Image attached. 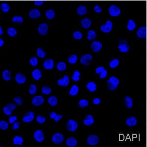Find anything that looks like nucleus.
<instances>
[{
  "label": "nucleus",
  "mask_w": 147,
  "mask_h": 147,
  "mask_svg": "<svg viewBox=\"0 0 147 147\" xmlns=\"http://www.w3.org/2000/svg\"><path fill=\"white\" fill-rule=\"evenodd\" d=\"M120 84V81L115 77H111L107 81V87L110 90H116Z\"/></svg>",
  "instance_id": "f257e3e1"
},
{
  "label": "nucleus",
  "mask_w": 147,
  "mask_h": 147,
  "mask_svg": "<svg viewBox=\"0 0 147 147\" xmlns=\"http://www.w3.org/2000/svg\"><path fill=\"white\" fill-rule=\"evenodd\" d=\"M109 12L111 17H116L119 16L121 13V10L118 6L112 5L109 7Z\"/></svg>",
  "instance_id": "f03ea898"
},
{
  "label": "nucleus",
  "mask_w": 147,
  "mask_h": 147,
  "mask_svg": "<svg viewBox=\"0 0 147 147\" xmlns=\"http://www.w3.org/2000/svg\"><path fill=\"white\" fill-rule=\"evenodd\" d=\"M113 28V23L110 20H107L105 22V24H103L101 25L100 27V30L102 32L107 34L111 32Z\"/></svg>",
  "instance_id": "7ed1b4c3"
},
{
  "label": "nucleus",
  "mask_w": 147,
  "mask_h": 147,
  "mask_svg": "<svg viewBox=\"0 0 147 147\" xmlns=\"http://www.w3.org/2000/svg\"><path fill=\"white\" fill-rule=\"evenodd\" d=\"M118 48L121 53H127L129 52V46L128 43L126 40L125 39H122L119 41V45Z\"/></svg>",
  "instance_id": "20e7f679"
},
{
  "label": "nucleus",
  "mask_w": 147,
  "mask_h": 147,
  "mask_svg": "<svg viewBox=\"0 0 147 147\" xmlns=\"http://www.w3.org/2000/svg\"><path fill=\"white\" fill-rule=\"evenodd\" d=\"M49 26L46 23L40 24L38 26L37 30L40 35L44 36L47 34L48 32Z\"/></svg>",
  "instance_id": "39448f33"
},
{
  "label": "nucleus",
  "mask_w": 147,
  "mask_h": 147,
  "mask_svg": "<svg viewBox=\"0 0 147 147\" xmlns=\"http://www.w3.org/2000/svg\"><path fill=\"white\" fill-rule=\"evenodd\" d=\"M147 28L146 26H142L138 29L136 34L139 38H145L147 36Z\"/></svg>",
  "instance_id": "423d86ee"
},
{
  "label": "nucleus",
  "mask_w": 147,
  "mask_h": 147,
  "mask_svg": "<svg viewBox=\"0 0 147 147\" xmlns=\"http://www.w3.org/2000/svg\"><path fill=\"white\" fill-rule=\"evenodd\" d=\"M78 127V125L77 122L74 120L71 119L67 122L66 127H67V129L70 131H74L77 130Z\"/></svg>",
  "instance_id": "0eeeda50"
},
{
  "label": "nucleus",
  "mask_w": 147,
  "mask_h": 147,
  "mask_svg": "<svg viewBox=\"0 0 147 147\" xmlns=\"http://www.w3.org/2000/svg\"><path fill=\"white\" fill-rule=\"evenodd\" d=\"M92 56L90 54H85L82 55L80 59V61L82 64L88 65L90 64L92 60Z\"/></svg>",
  "instance_id": "6e6552de"
},
{
  "label": "nucleus",
  "mask_w": 147,
  "mask_h": 147,
  "mask_svg": "<svg viewBox=\"0 0 147 147\" xmlns=\"http://www.w3.org/2000/svg\"><path fill=\"white\" fill-rule=\"evenodd\" d=\"M102 47V43L98 41H95L91 44V49L95 53L100 52Z\"/></svg>",
  "instance_id": "1a4fd4ad"
},
{
  "label": "nucleus",
  "mask_w": 147,
  "mask_h": 147,
  "mask_svg": "<svg viewBox=\"0 0 147 147\" xmlns=\"http://www.w3.org/2000/svg\"><path fill=\"white\" fill-rule=\"evenodd\" d=\"M64 140L63 136L60 133L54 134L52 136V141L56 144H61Z\"/></svg>",
  "instance_id": "9d476101"
},
{
  "label": "nucleus",
  "mask_w": 147,
  "mask_h": 147,
  "mask_svg": "<svg viewBox=\"0 0 147 147\" xmlns=\"http://www.w3.org/2000/svg\"><path fill=\"white\" fill-rule=\"evenodd\" d=\"M99 141V137H98L97 136L91 135V136H89L87 138V143L90 145H96L98 144Z\"/></svg>",
  "instance_id": "9b49d317"
},
{
  "label": "nucleus",
  "mask_w": 147,
  "mask_h": 147,
  "mask_svg": "<svg viewBox=\"0 0 147 147\" xmlns=\"http://www.w3.org/2000/svg\"><path fill=\"white\" fill-rule=\"evenodd\" d=\"M28 16L30 18H39L41 16V12L40 10L37 9H32L28 12Z\"/></svg>",
  "instance_id": "f8f14e48"
},
{
  "label": "nucleus",
  "mask_w": 147,
  "mask_h": 147,
  "mask_svg": "<svg viewBox=\"0 0 147 147\" xmlns=\"http://www.w3.org/2000/svg\"><path fill=\"white\" fill-rule=\"evenodd\" d=\"M34 138L37 142H41L44 139V134L42 130H37L34 134Z\"/></svg>",
  "instance_id": "ddd939ff"
},
{
  "label": "nucleus",
  "mask_w": 147,
  "mask_h": 147,
  "mask_svg": "<svg viewBox=\"0 0 147 147\" xmlns=\"http://www.w3.org/2000/svg\"><path fill=\"white\" fill-rule=\"evenodd\" d=\"M80 25L84 29H88L91 26L92 21L88 18H84L80 21Z\"/></svg>",
  "instance_id": "4468645a"
},
{
  "label": "nucleus",
  "mask_w": 147,
  "mask_h": 147,
  "mask_svg": "<svg viewBox=\"0 0 147 147\" xmlns=\"http://www.w3.org/2000/svg\"><path fill=\"white\" fill-rule=\"evenodd\" d=\"M44 102V99L43 97L41 96H37L34 97L32 100V103L35 106H39L41 105L42 104H43Z\"/></svg>",
  "instance_id": "2eb2a0df"
},
{
  "label": "nucleus",
  "mask_w": 147,
  "mask_h": 147,
  "mask_svg": "<svg viewBox=\"0 0 147 147\" xmlns=\"http://www.w3.org/2000/svg\"><path fill=\"white\" fill-rule=\"evenodd\" d=\"M34 112L30 111L26 113L23 118V122L25 123H30L34 120Z\"/></svg>",
  "instance_id": "dca6fc26"
},
{
  "label": "nucleus",
  "mask_w": 147,
  "mask_h": 147,
  "mask_svg": "<svg viewBox=\"0 0 147 147\" xmlns=\"http://www.w3.org/2000/svg\"><path fill=\"white\" fill-rule=\"evenodd\" d=\"M76 12L78 15L80 16L85 15L87 13V7L84 5H79L77 9Z\"/></svg>",
  "instance_id": "f3484780"
},
{
  "label": "nucleus",
  "mask_w": 147,
  "mask_h": 147,
  "mask_svg": "<svg viewBox=\"0 0 147 147\" xmlns=\"http://www.w3.org/2000/svg\"><path fill=\"white\" fill-rule=\"evenodd\" d=\"M43 66L46 69H52L54 68V61L51 59H48L44 62Z\"/></svg>",
  "instance_id": "a211bd4d"
},
{
  "label": "nucleus",
  "mask_w": 147,
  "mask_h": 147,
  "mask_svg": "<svg viewBox=\"0 0 147 147\" xmlns=\"http://www.w3.org/2000/svg\"><path fill=\"white\" fill-rule=\"evenodd\" d=\"M15 80L17 83L19 84H23L26 81L25 76L22 73H18L15 76Z\"/></svg>",
  "instance_id": "6ab92c4d"
},
{
  "label": "nucleus",
  "mask_w": 147,
  "mask_h": 147,
  "mask_svg": "<svg viewBox=\"0 0 147 147\" xmlns=\"http://www.w3.org/2000/svg\"><path fill=\"white\" fill-rule=\"evenodd\" d=\"M69 83V78L67 76H64L63 79H60L57 81V84L60 86H67Z\"/></svg>",
  "instance_id": "aec40b11"
},
{
  "label": "nucleus",
  "mask_w": 147,
  "mask_h": 147,
  "mask_svg": "<svg viewBox=\"0 0 147 147\" xmlns=\"http://www.w3.org/2000/svg\"><path fill=\"white\" fill-rule=\"evenodd\" d=\"M137 122V119L136 117L131 116L127 119L125 123L129 127H134V126H136V125Z\"/></svg>",
  "instance_id": "412c9836"
},
{
  "label": "nucleus",
  "mask_w": 147,
  "mask_h": 147,
  "mask_svg": "<svg viewBox=\"0 0 147 147\" xmlns=\"http://www.w3.org/2000/svg\"><path fill=\"white\" fill-rule=\"evenodd\" d=\"M136 28V24L134 21L132 19H129L127 22V28L129 31H133Z\"/></svg>",
  "instance_id": "4be33fe9"
},
{
  "label": "nucleus",
  "mask_w": 147,
  "mask_h": 147,
  "mask_svg": "<svg viewBox=\"0 0 147 147\" xmlns=\"http://www.w3.org/2000/svg\"><path fill=\"white\" fill-rule=\"evenodd\" d=\"M66 144L69 147H75L77 145V139L74 137H69L66 140Z\"/></svg>",
  "instance_id": "5701e85b"
},
{
  "label": "nucleus",
  "mask_w": 147,
  "mask_h": 147,
  "mask_svg": "<svg viewBox=\"0 0 147 147\" xmlns=\"http://www.w3.org/2000/svg\"><path fill=\"white\" fill-rule=\"evenodd\" d=\"M94 122L93 117L91 115H88L85 117V119L84 121V124L85 125H90L93 124Z\"/></svg>",
  "instance_id": "b1692460"
},
{
  "label": "nucleus",
  "mask_w": 147,
  "mask_h": 147,
  "mask_svg": "<svg viewBox=\"0 0 147 147\" xmlns=\"http://www.w3.org/2000/svg\"><path fill=\"white\" fill-rule=\"evenodd\" d=\"M55 12L53 9H49L46 10L45 12V16L46 18L49 20H52L55 17Z\"/></svg>",
  "instance_id": "393cba45"
},
{
  "label": "nucleus",
  "mask_w": 147,
  "mask_h": 147,
  "mask_svg": "<svg viewBox=\"0 0 147 147\" xmlns=\"http://www.w3.org/2000/svg\"><path fill=\"white\" fill-rule=\"evenodd\" d=\"M97 37V34L95 31L93 30H89L87 32V38L89 40H93Z\"/></svg>",
  "instance_id": "a878e982"
},
{
  "label": "nucleus",
  "mask_w": 147,
  "mask_h": 147,
  "mask_svg": "<svg viewBox=\"0 0 147 147\" xmlns=\"http://www.w3.org/2000/svg\"><path fill=\"white\" fill-rule=\"evenodd\" d=\"M32 76L35 80H39L42 77V74L39 69H35L32 73Z\"/></svg>",
  "instance_id": "bb28decb"
},
{
  "label": "nucleus",
  "mask_w": 147,
  "mask_h": 147,
  "mask_svg": "<svg viewBox=\"0 0 147 147\" xmlns=\"http://www.w3.org/2000/svg\"><path fill=\"white\" fill-rule=\"evenodd\" d=\"M125 104L127 107L129 109H131L133 106V100L129 96H127L125 99Z\"/></svg>",
  "instance_id": "cd10ccee"
},
{
  "label": "nucleus",
  "mask_w": 147,
  "mask_h": 147,
  "mask_svg": "<svg viewBox=\"0 0 147 147\" xmlns=\"http://www.w3.org/2000/svg\"><path fill=\"white\" fill-rule=\"evenodd\" d=\"M1 9L4 13H7L10 10V6L7 3H3L1 5Z\"/></svg>",
  "instance_id": "c85d7f7f"
},
{
  "label": "nucleus",
  "mask_w": 147,
  "mask_h": 147,
  "mask_svg": "<svg viewBox=\"0 0 147 147\" xmlns=\"http://www.w3.org/2000/svg\"><path fill=\"white\" fill-rule=\"evenodd\" d=\"M3 78L4 80L9 81L11 80V73L9 70H5L3 72Z\"/></svg>",
  "instance_id": "c756f323"
},
{
  "label": "nucleus",
  "mask_w": 147,
  "mask_h": 147,
  "mask_svg": "<svg viewBox=\"0 0 147 147\" xmlns=\"http://www.w3.org/2000/svg\"><path fill=\"white\" fill-rule=\"evenodd\" d=\"M86 87L90 92H94L97 89V85L94 82H89L87 84Z\"/></svg>",
  "instance_id": "7c9ffc66"
},
{
  "label": "nucleus",
  "mask_w": 147,
  "mask_h": 147,
  "mask_svg": "<svg viewBox=\"0 0 147 147\" xmlns=\"http://www.w3.org/2000/svg\"><path fill=\"white\" fill-rule=\"evenodd\" d=\"M7 33L10 37H14L17 34V30L14 27H10L7 30Z\"/></svg>",
  "instance_id": "2f4dec72"
},
{
  "label": "nucleus",
  "mask_w": 147,
  "mask_h": 147,
  "mask_svg": "<svg viewBox=\"0 0 147 147\" xmlns=\"http://www.w3.org/2000/svg\"><path fill=\"white\" fill-rule=\"evenodd\" d=\"M11 21L15 23L22 24L24 22L23 17L21 16H15L12 17Z\"/></svg>",
  "instance_id": "473e14b6"
},
{
  "label": "nucleus",
  "mask_w": 147,
  "mask_h": 147,
  "mask_svg": "<svg viewBox=\"0 0 147 147\" xmlns=\"http://www.w3.org/2000/svg\"><path fill=\"white\" fill-rule=\"evenodd\" d=\"M73 36L74 38L76 40H79L82 39L83 35H82V32L79 30H76L74 32L73 34Z\"/></svg>",
  "instance_id": "72a5a7b5"
},
{
  "label": "nucleus",
  "mask_w": 147,
  "mask_h": 147,
  "mask_svg": "<svg viewBox=\"0 0 147 147\" xmlns=\"http://www.w3.org/2000/svg\"><path fill=\"white\" fill-rule=\"evenodd\" d=\"M48 102L49 104H50L51 106L54 107L57 105V99L55 96H51L49 98Z\"/></svg>",
  "instance_id": "f704fd0d"
},
{
  "label": "nucleus",
  "mask_w": 147,
  "mask_h": 147,
  "mask_svg": "<svg viewBox=\"0 0 147 147\" xmlns=\"http://www.w3.org/2000/svg\"><path fill=\"white\" fill-rule=\"evenodd\" d=\"M23 142V138L19 136H15L13 138V144L21 146Z\"/></svg>",
  "instance_id": "c9c22d12"
},
{
  "label": "nucleus",
  "mask_w": 147,
  "mask_h": 147,
  "mask_svg": "<svg viewBox=\"0 0 147 147\" xmlns=\"http://www.w3.org/2000/svg\"><path fill=\"white\" fill-rule=\"evenodd\" d=\"M50 116L51 119H55V122H58L60 119L62 118L63 116L61 115H57V114L55 113V112H51L50 114Z\"/></svg>",
  "instance_id": "e433bc0d"
},
{
  "label": "nucleus",
  "mask_w": 147,
  "mask_h": 147,
  "mask_svg": "<svg viewBox=\"0 0 147 147\" xmlns=\"http://www.w3.org/2000/svg\"><path fill=\"white\" fill-rule=\"evenodd\" d=\"M119 60L117 59H113L109 62V66L111 68H115L119 65Z\"/></svg>",
  "instance_id": "4c0bfd02"
},
{
  "label": "nucleus",
  "mask_w": 147,
  "mask_h": 147,
  "mask_svg": "<svg viewBox=\"0 0 147 147\" xmlns=\"http://www.w3.org/2000/svg\"><path fill=\"white\" fill-rule=\"evenodd\" d=\"M79 87L77 85H74L72 86L70 91V94L71 96H75L78 93Z\"/></svg>",
  "instance_id": "58836bf2"
},
{
  "label": "nucleus",
  "mask_w": 147,
  "mask_h": 147,
  "mask_svg": "<svg viewBox=\"0 0 147 147\" xmlns=\"http://www.w3.org/2000/svg\"><path fill=\"white\" fill-rule=\"evenodd\" d=\"M36 53L37 55L39 57L43 58V57H45L46 53L43 50V49L41 48H39L37 49L36 51Z\"/></svg>",
  "instance_id": "ea45409f"
},
{
  "label": "nucleus",
  "mask_w": 147,
  "mask_h": 147,
  "mask_svg": "<svg viewBox=\"0 0 147 147\" xmlns=\"http://www.w3.org/2000/svg\"><path fill=\"white\" fill-rule=\"evenodd\" d=\"M57 68L60 71L65 70L66 68V64L65 62H59L57 65Z\"/></svg>",
  "instance_id": "a19ab883"
},
{
  "label": "nucleus",
  "mask_w": 147,
  "mask_h": 147,
  "mask_svg": "<svg viewBox=\"0 0 147 147\" xmlns=\"http://www.w3.org/2000/svg\"><path fill=\"white\" fill-rule=\"evenodd\" d=\"M78 60V57L76 55H72L69 57L68 62L71 64H75Z\"/></svg>",
  "instance_id": "79ce46f5"
},
{
  "label": "nucleus",
  "mask_w": 147,
  "mask_h": 147,
  "mask_svg": "<svg viewBox=\"0 0 147 147\" xmlns=\"http://www.w3.org/2000/svg\"><path fill=\"white\" fill-rule=\"evenodd\" d=\"M8 123L5 121H1L0 122V128L2 130H6L8 128Z\"/></svg>",
  "instance_id": "37998d69"
},
{
  "label": "nucleus",
  "mask_w": 147,
  "mask_h": 147,
  "mask_svg": "<svg viewBox=\"0 0 147 147\" xmlns=\"http://www.w3.org/2000/svg\"><path fill=\"white\" fill-rule=\"evenodd\" d=\"M79 105H80V107H87L88 105V102L86 100H85V99H82V100H80V102H79Z\"/></svg>",
  "instance_id": "c03bdc74"
},
{
  "label": "nucleus",
  "mask_w": 147,
  "mask_h": 147,
  "mask_svg": "<svg viewBox=\"0 0 147 147\" xmlns=\"http://www.w3.org/2000/svg\"><path fill=\"white\" fill-rule=\"evenodd\" d=\"M36 86L35 84H32L29 89V93L30 95H34L36 92Z\"/></svg>",
  "instance_id": "a18cd8bd"
},
{
  "label": "nucleus",
  "mask_w": 147,
  "mask_h": 147,
  "mask_svg": "<svg viewBox=\"0 0 147 147\" xmlns=\"http://www.w3.org/2000/svg\"><path fill=\"white\" fill-rule=\"evenodd\" d=\"M41 91H42V93L44 94L49 95L51 93L52 90L50 87H47V86H43L42 88Z\"/></svg>",
  "instance_id": "49530a36"
},
{
  "label": "nucleus",
  "mask_w": 147,
  "mask_h": 147,
  "mask_svg": "<svg viewBox=\"0 0 147 147\" xmlns=\"http://www.w3.org/2000/svg\"><path fill=\"white\" fill-rule=\"evenodd\" d=\"M80 73L78 71H76L74 72L73 76L72 77V79L75 82L79 81L80 80Z\"/></svg>",
  "instance_id": "de8ad7c7"
},
{
  "label": "nucleus",
  "mask_w": 147,
  "mask_h": 147,
  "mask_svg": "<svg viewBox=\"0 0 147 147\" xmlns=\"http://www.w3.org/2000/svg\"><path fill=\"white\" fill-rule=\"evenodd\" d=\"M30 63L32 66H36L38 64V59L36 57H33L30 59Z\"/></svg>",
  "instance_id": "09e8293b"
},
{
  "label": "nucleus",
  "mask_w": 147,
  "mask_h": 147,
  "mask_svg": "<svg viewBox=\"0 0 147 147\" xmlns=\"http://www.w3.org/2000/svg\"><path fill=\"white\" fill-rule=\"evenodd\" d=\"M3 111L5 114L7 115H11L12 112V111L7 106L3 107Z\"/></svg>",
  "instance_id": "8fccbe9b"
},
{
  "label": "nucleus",
  "mask_w": 147,
  "mask_h": 147,
  "mask_svg": "<svg viewBox=\"0 0 147 147\" xmlns=\"http://www.w3.org/2000/svg\"><path fill=\"white\" fill-rule=\"evenodd\" d=\"M36 120L39 123L43 124L44 122H45L46 118L43 117V116H42L39 115L37 116Z\"/></svg>",
  "instance_id": "3c124183"
},
{
  "label": "nucleus",
  "mask_w": 147,
  "mask_h": 147,
  "mask_svg": "<svg viewBox=\"0 0 147 147\" xmlns=\"http://www.w3.org/2000/svg\"><path fill=\"white\" fill-rule=\"evenodd\" d=\"M102 9L100 5H95L94 7V11L97 13H100L102 12Z\"/></svg>",
  "instance_id": "603ef678"
},
{
  "label": "nucleus",
  "mask_w": 147,
  "mask_h": 147,
  "mask_svg": "<svg viewBox=\"0 0 147 147\" xmlns=\"http://www.w3.org/2000/svg\"><path fill=\"white\" fill-rule=\"evenodd\" d=\"M13 100H14V101L16 102V103L19 105H21L22 103H23L22 99L20 97H15L13 99Z\"/></svg>",
  "instance_id": "864d4df0"
},
{
  "label": "nucleus",
  "mask_w": 147,
  "mask_h": 147,
  "mask_svg": "<svg viewBox=\"0 0 147 147\" xmlns=\"http://www.w3.org/2000/svg\"><path fill=\"white\" fill-rule=\"evenodd\" d=\"M44 3V1H42V0H36L34 2V5L37 7H40L43 5Z\"/></svg>",
  "instance_id": "5fc2aeb1"
},
{
  "label": "nucleus",
  "mask_w": 147,
  "mask_h": 147,
  "mask_svg": "<svg viewBox=\"0 0 147 147\" xmlns=\"http://www.w3.org/2000/svg\"><path fill=\"white\" fill-rule=\"evenodd\" d=\"M107 71L106 70H104L102 71L100 73V79H105V78L107 77Z\"/></svg>",
  "instance_id": "6e6d98bb"
},
{
  "label": "nucleus",
  "mask_w": 147,
  "mask_h": 147,
  "mask_svg": "<svg viewBox=\"0 0 147 147\" xmlns=\"http://www.w3.org/2000/svg\"><path fill=\"white\" fill-rule=\"evenodd\" d=\"M16 120H17V117L15 116L10 117L9 119V122L10 124H13Z\"/></svg>",
  "instance_id": "4d7b16f0"
},
{
  "label": "nucleus",
  "mask_w": 147,
  "mask_h": 147,
  "mask_svg": "<svg viewBox=\"0 0 147 147\" xmlns=\"http://www.w3.org/2000/svg\"><path fill=\"white\" fill-rule=\"evenodd\" d=\"M104 70H105V68L104 67L100 66L96 69V73L97 74H100Z\"/></svg>",
  "instance_id": "13d9d810"
},
{
  "label": "nucleus",
  "mask_w": 147,
  "mask_h": 147,
  "mask_svg": "<svg viewBox=\"0 0 147 147\" xmlns=\"http://www.w3.org/2000/svg\"><path fill=\"white\" fill-rule=\"evenodd\" d=\"M9 109L12 110V111H13L15 110V109H16V105L15 104H13V103H10L9 104L7 105Z\"/></svg>",
  "instance_id": "bf43d9fd"
},
{
  "label": "nucleus",
  "mask_w": 147,
  "mask_h": 147,
  "mask_svg": "<svg viewBox=\"0 0 147 147\" xmlns=\"http://www.w3.org/2000/svg\"><path fill=\"white\" fill-rule=\"evenodd\" d=\"M19 127V122H15L13 125L12 126V129L13 130H16Z\"/></svg>",
  "instance_id": "052dcab7"
},
{
  "label": "nucleus",
  "mask_w": 147,
  "mask_h": 147,
  "mask_svg": "<svg viewBox=\"0 0 147 147\" xmlns=\"http://www.w3.org/2000/svg\"><path fill=\"white\" fill-rule=\"evenodd\" d=\"M100 100L99 98H95L94 99L93 104L94 105H99L100 104Z\"/></svg>",
  "instance_id": "680f3d73"
},
{
  "label": "nucleus",
  "mask_w": 147,
  "mask_h": 147,
  "mask_svg": "<svg viewBox=\"0 0 147 147\" xmlns=\"http://www.w3.org/2000/svg\"><path fill=\"white\" fill-rule=\"evenodd\" d=\"M5 42L2 38H0V47H2L4 45Z\"/></svg>",
  "instance_id": "e2e57ef3"
},
{
  "label": "nucleus",
  "mask_w": 147,
  "mask_h": 147,
  "mask_svg": "<svg viewBox=\"0 0 147 147\" xmlns=\"http://www.w3.org/2000/svg\"><path fill=\"white\" fill-rule=\"evenodd\" d=\"M3 32L2 26H0V35H2L3 34Z\"/></svg>",
  "instance_id": "0e129e2a"
}]
</instances>
